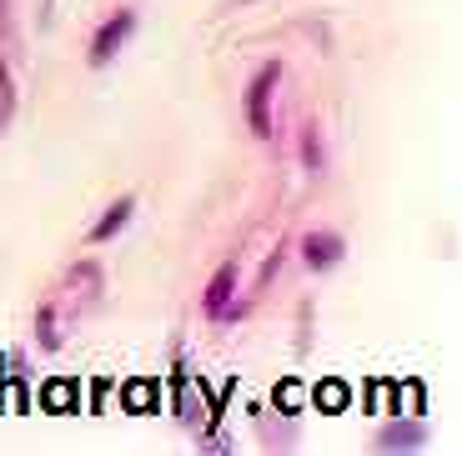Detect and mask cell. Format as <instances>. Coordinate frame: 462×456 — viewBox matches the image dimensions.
Instances as JSON below:
<instances>
[{"label":"cell","instance_id":"6da1fadb","mask_svg":"<svg viewBox=\"0 0 462 456\" xmlns=\"http://www.w3.org/2000/svg\"><path fill=\"white\" fill-rule=\"evenodd\" d=\"M277 80H282V60H266L252 76V86H246V126H252V136H272V96H277Z\"/></svg>","mask_w":462,"mask_h":456},{"label":"cell","instance_id":"7a4b0ae2","mask_svg":"<svg viewBox=\"0 0 462 456\" xmlns=\"http://www.w3.org/2000/svg\"><path fill=\"white\" fill-rule=\"evenodd\" d=\"M131 31H136V11H116V15H106L101 25H96V35H91V66H111L116 60V50L131 41Z\"/></svg>","mask_w":462,"mask_h":456},{"label":"cell","instance_id":"3957f363","mask_svg":"<svg viewBox=\"0 0 462 456\" xmlns=\"http://www.w3.org/2000/svg\"><path fill=\"white\" fill-rule=\"evenodd\" d=\"M342 236L337 231H312V236H301V261L312 266V271H332L342 261Z\"/></svg>","mask_w":462,"mask_h":456},{"label":"cell","instance_id":"277c9868","mask_svg":"<svg viewBox=\"0 0 462 456\" xmlns=\"http://www.w3.org/2000/svg\"><path fill=\"white\" fill-rule=\"evenodd\" d=\"M236 276H242V271H236V261H226V266H221L217 276H211L207 296H201V306H207V316H211V321H217L221 311L231 306V291H236Z\"/></svg>","mask_w":462,"mask_h":456},{"label":"cell","instance_id":"5b68a950","mask_svg":"<svg viewBox=\"0 0 462 456\" xmlns=\"http://www.w3.org/2000/svg\"><path fill=\"white\" fill-rule=\"evenodd\" d=\"M131 211H136V201H131V196H121V201H116L111 211H106V216L91 226V241H111L116 231H121V226L131 221Z\"/></svg>","mask_w":462,"mask_h":456},{"label":"cell","instance_id":"8992f818","mask_svg":"<svg viewBox=\"0 0 462 456\" xmlns=\"http://www.w3.org/2000/svg\"><path fill=\"white\" fill-rule=\"evenodd\" d=\"M422 446V426H387L382 432V451H412Z\"/></svg>","mask_w":462,"mask_h":456},{"label":"cell","instance_id":"52a82bcc","mask_svg":"<svg viewBox=\"0 0 462 456\" xmlns=\"http://www.w3.org/2000/svg\"><path fill=\"white\" fill-rule=\"evenodd\" d=\"M301 166H307V171H317V166H322V131H317V121H307V126H301Z\"/></svg>","mask_w":462,"mask_h":456},{"label":"cell","instance_id":"ba28073f","mask_svg":"<svg viewBox=\"0 0 462 456\" xmlns=\"http://www.w3.org/2000/svg\"><path fill=\"white\" fill-rule=\"evenodd\" d=\"M35 336H41V346H56V342H60V331H56V311H41V316H35Z\"/></svg>","mask_w":462,"mask_h":456},{"label":"cell","instance_id":"9c48e42d","mask_svg":"<svg viewBox=\"0 0 462 456\" xmlns=\"http://www.w3.org/2000/svg\"><path fill=\"white\" fill-rule=\"evenodd\" d=\"M11 111H15V86H11V70H0V126L11 121Z\"/></svg>","mask_w":462,"mask_h":456},{"label":"cell","instance_id":"30bf717a","mask_svg":"<svg viewBox=\"0 0 462 456\" xmlns=\"http://www.w3.org/2000/svg\"><path fill=\"white\" fill-rule=\"evenodd\" d=\"M322 397H327V401H322V406H327V411H337V406H342V397H346V391H342V387H327V391H322Z\"/></svg>","mask_w":462,"mask_h":456},{"label":"cell","instance_id":"8fae6325","mask_svg":"<svg viewBox=\"0 0 462 456\" xmlns=\"http://www.w3.org/2000/svg\"><path fill=\"white\" fill-rule=\"evenodd\" d=\"M0 31H11V11H5V0H0Z\"/></svg>","mask_w":462,"mask_h":456},{"label":"cell","instance_id":"7c38bea8","mask_svg":"<svg viewBox=\"0 0 462 456\" xmlns=\"http://www.w3.org/2000/svg\"><path fill=\"white\" fill-rule=\"evenodd\" d=\"M236 5H252V0H236Z\"/></svg>","mask_w":462,"mask_h":456}]
</instances>
